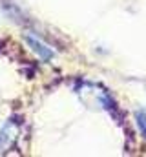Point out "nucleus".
Masks as SVG:
<instances>
[{"label":"nucleus","instance_id":"obj_1","mask_svg":"<svg viewBox=\"0 0 146 157\" xmlns=\"http://www.w3.org/2000/svg\"><path fill=\"white\" fill-rule=\"evenodd\" d=\"M15 122L13 121H9L7 124H6V128L0 132V150H4V148H7L13 141H15Z\"/></svg>","mask_w":146,"mask_h":157},{"label":"nucleus","instance_id":"obj_3","mask_svg":"<svg viewBox=\"0 0 146 157\" xmlns=\"http://www.w3.org/2000/svg\"><path fill=\"white\" fill-rule=\"evenodd\" d=\"M135 119H137V126H139L141 133L146 137V112H137Z\"/></svg>","mask_w":146,"mask_h":157},{"label":"nucleus","instance_id":"obj_2","mask_svg":"<svg viewBox=\"0 0 146 157\" xmlns=\"http://www.w3.org/2000/svg\"><path fill=\"white\" fill-rule=\"evenodd\" d=\"M28 42L33 46V49H35L36 53H40L44 59H51V57H53V51H51V49H46V46H44V44H40L38 40L29 39V37H28Z\"/></svg>","mask_w":146,"mask_h":157}]
</instances>
